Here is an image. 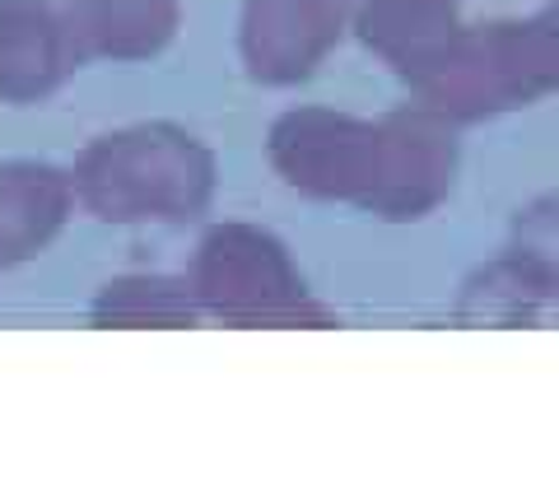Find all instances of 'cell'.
I'll return each instance as SVG.
<instances>
[{
	"label": "cell",
	"instance_id": "obj_1",
	"mask_svg": "<svg viewBox=\"0 0 559 503\" xmlns=\"http://www.w3.org/2000/svg\"><path fill=\"white\" fill-rule=\"evenodd\" d=\"M103 219H182L210 196V154L178 131H131L98 145L84 168Z\"/></svg>",
	"mask_w": 559,
	"mask_h": 503
},
{
	"label": "cell",
	"instance_id": "obj_2",
	"mask_svg": "<svg viewBox=\"0 0 559 503\" xmlns=\"http://www.w3.org/2000/svg\"><path fill=\"white\" fill-rule=\"evenodd\" d=\"M411 89L425 108L443 112L457 127L462 121H485V117L527 108V103L540 98L527 51H522L518 20L462 24Z\"/></svg>",
	"mask_w": 559,
	"mask_h": 503
},
{
	"label": "cell",
	"instance_id": "obj_3",
	"mask_svg": "<svg viewBox=\"0 0 559 503\" xmlns=\"http://www.w3.org/2000/svg\"><path fill=\"white\" fill-rule=\"evenodd\" d=\"M197 289L219 318L234 322H336L331 308L304 289L285 248L257 229L210 233L197 262Z\"/></svg>",
	"mask_w": 559,
	"mask_h": 503
},
{
	"label": "cell",
	"instance_id": "obj_4",
	"mask_svg": "<svg viewBox=\"0 0 559 503\" xmlns=\"http://www.w3.org/2000/svg\"><path fill=\"white\" fill-rule=\"evenodd\" d=\"M271 154L280 172L304 192L369 205L382 172V121L322 108L289 112L271 135Z\"/></svg>",
	"mask_w": 559,
	"mask_h": 503
},
{
	"label": "cell",
	"instance_id": "obj_5",
	"mask_svg": "<svg viewBox=\"0 0 559 503\" xmlns=\"http://www.w3.org/2000/svg\"><path fill=\"white\" fill-rule=\"evenodd\" d=\"M457 168V121L425 103H406L382 117V172L364 211L382 219H425L452 196Z\"/></svg>",
	"mask_w": 559,
	"mask_h": 503
},
{
	"label": "cell",
	"instance_id": "obj_6",
	"mask_svg": "<svg viewBox=\"0 0 559 503\" xmlns=\"http://www.w3.org/2000/svg\"><path fill=\"white\" fill-rule=\"evenodd\" d=\"M341 38L336 0H252L248 61L261 80H299Z\"/></svg>",
	"mask_w": 559,
	"mask_h": 503
},
{
	"label": "cell",
	"instance_id": "obj_7",
	"mask_svg": "<svg viewBox=\"0 0 559 503\" xmlns=\"http://www.w3.org/2000/svg\"><path fill=\"white\" fill-rule=\"evenodd\" d=\"M462 0H364L359 33L392 71L415 84L462 28Z\"/></svg>",
	"mask_w": 559,
	"mask_h": 503
},
{
	"label": "cell",
	"instance_id": "obj_8",
	"mask_svg": "<svg viewBox=\"0 0 559 503\" xmlns=\"http://www.w3.org/2000/svg\"><path fill=\"white\" fill-rule=\"evenodd\" d=\"M555 303H559V289L546 275H536L522 256L503 252L466 275V285L457 294V318L480 326H532L555 318Z\"/></svg>",
	"mask_w": 559,
	"mask_h": 503
},
{
	"label": "cell",
	"instance_id": "obj_9",
	"mask_svg": "<svg viewBox=\"0 0 559 503\" xmlns=\"http://www.w3.org/2000/svg\"><path fill=\"white\" fill-rule=\"evenodd\" d=\"M80 24L98 51L145 57L173 33V0H80Z\"/></svg>",
	"mask_w": 559,
	"mask_h": 503
},
{
	"label": "cell",
	"instance_id": "obj_10",
	"mask_svg": "<svg viewBox=\"0 0 559 503\" xmlns=\"http://www.w3.org/2000/svg\"><path fill=\"white\" fill-rule=\"evenodd\" d=\"M503 252L522 256L536 275H546V280L559 289V192L522 205L513 215V233H509V248Z\"/></svg>",
	"mask_w": 559,
	"mask_h": 503
},
{
	"label": "cell",
	"instance_id": "obj_11",
	"mask_svg": "<svg viewBox=\"0 0 559 503\" xmlns=\"http://www.w3.org/2000/svg\"><path fill=\"white\" fill-rule=\"evenodd\" d=\"M98 318H112V322H182L191 318L187 299L173 285L164 280H121L108 285L98 303Z\"/></svg>",
	"mask_w": 559,
	"mask_h": 503
},
{
	"label": "cell",
	"instance_id": "obj_12",
	"mask_svg": "<svg viewBox=\"0 0 559 503\" xmlns=\"http://www.w3.org/2000/svg\"><path fill=\"white\" fill-rule=\"evenodd\" d=\"M522 28V51H527L536 94H559V0L540 5L527 20H518Z\"/></svg>",
	"mask_w": 559,
	"mask_h": 503
},
{
	"label": "cell",
	"instance_id": "obj_13",
	"mask_svg": "<svg viewBox=\"0 0 559 503\" xmlns=\"http://www.w3.org/2000/svg\"><path fill=\"white\" fill-rule=\"evenodd\" d=\"M555 318H559V308H555Z\"/></svg>",
	"mask_w": 559,
	"mask_h": 503
}]
</instances>
